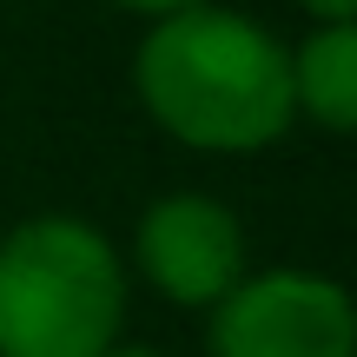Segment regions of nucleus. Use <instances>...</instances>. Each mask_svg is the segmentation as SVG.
Returning a JSON list of instances; mask_svg holds the SVG:
<instances>
[{
    "instance_id": "nucleus-1",
    "label": "nucleus",
    "mask_w": 357,
    "mask_h": 357,
    "mask_svg": "<svg viewBox=\"0 0 357 357\" xmlns=\"http://www.w3.org/2000/svg\"><path fill=\"white\" fill-rule=\"evenodd\" d=\"M132 100L185 153H265L298 126L291 47L238 7H178L132 47Z\"/></svg>"
},
{
    "instance_id": "nucleus-2",
    "label": "nucleus",
    "mask_w": 357,
    "mask_h": 357,
    "mask_svg": "<svg viewBox=\"0 0 357 357\" xmlns=\"http://www.w3.org/2000/svg\"><path fill=\"white\" fill-rule=\"evenodd\" d=\"M126 305V258L93 218L33 212L0 231V357H106Z\"/></svg>"
},
{
    "instance_id": "nucleus-3",
    "label": "nucleus",
    "mask_w": 357,
    "mask_h": 357,
    "mask_svg": "<svg viewBox=\"0 0 357 357\" xmlns=\"http://www.w3.org/2000/svg\"><path fill=\"white\" fill-rule=\"evenodd\" d=\"M212 357H357V298L324 271H245L205 311Z\"/></svg>"
},
{
    "instance_id": "nucleus-4",
    "label": "nucleus",
    "mask_w": 357,
    "mask_h": 357,
    "mask_svg": "<svg viewBox=\"0 0 357 357\" xmlns=\"http://www.w3.org/2000/svg\"><path fill=\"white\" fill-rule=\"evenodd\" d=\"M252 271V238L218 192H159L132 218L126 278H146L178 311H212Z\"/></svg>"
},
{
    "instance_id": "nucleus-5",
    "label": "nucleus",
    "mask_w": 357,
    "mask_h": 357,
    "mask_svg": "<svg viewBox=\"0 0 357 357\" xmlns=\"http://www.w3.org/2000/svg\"><path fill=\"white\" fill-rule=\"evenodd\" d=\"M291 106L331 139L357 132V26H311L291 47Z\"/></svg>"
},
{
    "instance_id": "nucleus-6",
    "label": "nucleus",
    "mask_w": 357,
    "mask_h": 357,
    "mask_svg": "<svg viewBox=\"0 0 357 357\" xmlns=\"http://www.w3.org/2000/svg\"><path fill=\"white\" fill-rule=\"evenodd\" d=\"M311 26H357V0H291Z\"/></svg>"
},
{
    "instance_id": "nucleus-7",
    "label": "nucleus",
    "mask_w": 357,
    "mask_h": 357,
    "mask_svg": "<svg viewBox=\"0 0 357 357\" xmlns=\"http://www.w3.org/2000/svg\"><path fill=\"white\" fill-rule=\"evenodd\" d=\"M119 13H139V20H166V13H178V7H205V0H113Z\"/></svg>"
},
{
    "instance_id": "nucleus-8",
    "label": "nucleus",
    "mask_w": 357,
    "mask_h": 357,
    "mask_svg": "<svg viewBox=\"0 0 357 357\" xmlns=\"http://www.w3.org/2000/svg\"><path fill=\"white\" fill-rule=\"evenodd\" d=\"M106 357H166V351H146V344H113Z\"/></svg>"
}]
</instances>
